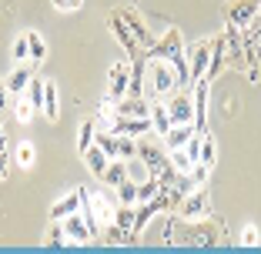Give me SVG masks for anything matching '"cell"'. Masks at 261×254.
<instances>
[{"label": "cell", "mask_w": 261, "mask_h": 254, "mask_svg": "<svg viewBox=\"0 0 261 254\" xmlns=\"http://www.w3.org/2000/svg\"><path fill=\"white\" fill-rule=\"evenodd\" d=\"M23 97L34 104V110L44 107V80H40V77H31V84L23 87Z\"/></svg>", "instance_id": "cell-25"}, {"label": "cell", "mask_w": 261, "mask_h": 254, "mask_svg": "<svg viewBox=\"0 0 261 254\" xmlns=\"http://www.w3.org/2000/svg\"><path fill=\"white\" fill-rule=\"evenodd\" d=\"M81 157H84V164L91 167V174H94V177H100V174H104V167H108V161H111V157L104 154V151H100L97 144H91V147H87V151H84Z\"/></svg>", "instance_id": "cell-19"}, {"label": "cell", "mask_w": 261, "mask_h": 254, "mask_svg": "<svg viewBox=\"0 0 261 254\" xmlns=\"http://www.w3.org/2000/svg\"><path fill=\"white\" fill-rule=\"evenodd\" d=\"M138 157L147 164V171H151L154 177L164 171V164H168V157H164V151L158 144H147V140H138Z\"/></svg>", "instance_id": "cell-8"}, {"label": "cell", "mask_w": 261, "mask_h": 254, "mask_svg": "<svg viewBox=\"0 0 261 254\" xmlns=\"http://www.w3.org/2000/svg\"><path fill=\"white\" fill-rule=\"evenodd\" d=\"M27 44H31V61L34 64H40L47 57V44H44V37H40L37 31H27Z\"/></svg>", "instance_id": "cell-28"}, {"label": "cell", "mask_w": 261, "mask_h": 254, "mask_svg": "<svg viewBox=\"0 0 261 254\" xmlns=\"http://www.w3.org/2000/svg\"><path fill=\"white\" fill-rule=\"evenodd\" d=\"M127 80H130V67L127 64H114L111 67V80H108V97L111 100L127 97Z\"/></svg>", "instance_id": "cell-9"}, {"label": "cell", "mask_w": 261, "mask_h": 254, "mask_svg": "<svg viewBox=\"0 0 261 254\" xmlns=\"http://www.w3.org/2000/svg\"><path fill=\"white\" fill-rule=\"evenodd\" d=\"M164 107H168L171 124H194V100H191V94L174 91L168 100H164Z\"/></svg>", "instance_id": "cell-3"}, {"label": "cell", "mask_w": 261, "mask_h": 254, "mask_svg": "<svg viewBox=\"0 0 261 254\" xmlns=\"http://www.w3.org/2000/svg\"><path fill=\"white\" fill-rule=\"evenodd\" d=\"M147 121H151V127L161 134V137L171 131V127H174V124H171V117H168V107H164V100H154V104H151V110H147Z\"/></svg>", "instance_id": "cell-18"}, {"label": "cell", "mask_w": 261, "mask_h": 254, "mask_svg": "<svg viewBox=\"0 0 261 254\" xmlns=\"http://www.w3.org/2000/svg\"><path fill=\"white\" fill-rule=\"evenodd\" d=\"M10 57H14L17 64H20V61H31V44H27V34H17L14 47H10Z\"/></svg>", "instance_id": "cell-30"}, {"label": "cell", "mask_w": 261, "mask_h": 254, "mask_svg": "<svg viewBox=\"0 0 261 254\" xmlns=\"http://www.w3.org/2000/svg\"><path fill=\"white\" fill-rule=\"evenodd\" d=\"M94 137H97V121H94V117H87V121L77 127V151L84 154L87 147L94 144Z\"/></svg>", "instance_id": "cell-20"}, {"label": "cell", "mask_w": 261, "mask_h": 254, "mask_svg": "<svg viewBox=\"0 0 261 254\" xmlns=\"http://www.w3.org/2000/svg\"><path fill=\"white\" fill-rule=\"evenodd\" d=\"M100 181H104V184L114 191L121 181H127V161H124V157H111L108 167H104V174H100Z\"/></svg>", "instance_id": "cell-17"}, {"label": "cell", "mask_w": 261, "mask_h": 254, "mask_svg": "<svg viewBox=\"0 0 261 254\" xmlns=\"http://www.w3.org/2000/svg\"><path fill=\"white\" fill-rule=\"evenodd\" d=\"M7 177V151H0V181Z\"/></svg>", "instance_id": "cell-35"}, {"label": "cell", "mask_w": 261, "mask_h": 254, "mask_svg": "<svg viewBox=\"0 0 261 254\" xmlns=\"http://www.w3.org/2000/svg\"><path fill=\"white\" fill-rule=\"evenodd\" d=\"M50 4H54L57 10H77L81 4H84V0H50Z\"/></svg>", "instance_id": "cell-34"}, {"label": "cell", "mask_w": 261, "mask_h": 254, "mask_svg": "<svg viewBox=\"0 0 261 254\" xmlns=\"http://www.w3.org/2000/svg\"><path fill=\"white\" fill-rule=\"evenodd\" d=\"M147 84H144V97H154V100H164L171 97V94L177 91V74L174 67H171L168 61H161V57H147Z\"/></svg>", "instance_id": "cell-1"}, {"label": "cell", "mask_w": 261, "mask_h": 254, "mask_svg": "<svg viewBox=\"0 0 261 254\" xmlns=\"http://www.w3.org/2000/svg\"><path fill=\"white\" fill-rule=\"evenodd\" d=\"M194 127H198V131H204V121H207V84H211V80H194Z\"/></svg>", "instance_id": "cell-13"}, {"label": "cell", "mask_w": 261, "mask_h": 254, "mask_svg": "<svg viewBox=\"0 0 261 254\" xmlns=\"http://www.w3.org/2000/svg\"><path fill=\"white\" fill-rule=\"evenodd\" d=\"M0 151H7V131L0 127Z\"/></svg>", "instance_id": "cell-36"}, {"label": "cell", "mask_w": 261, "mask_h": 254, "mask_svg": "<svg viewBox=\"0 0 261 254\" xmlns=\"http://www.w3.org/2000/svg\"><path fill=\"white\" fill-rule=\"evenodd\" d=\"M31 117H34V104H31V100H27V97L20 94V100H17V121H20V124H27Z\"/></svg>", "instance_id": "cell-33"}, {"label": "cell", "mask_w": 261, "mask_h": 254, "mask_svg": "<svg viewBox=\"0 0 261 254\" xmlns=\"http://www.w3.org/2000/svg\"><path fill=\"white\" fill-rule=\"evenodd\" d=\"M84 187H74L70 194H64L61 201H57L54 208H50V221H61V217H67V214H74V211H81V201H84Z\"/></svg>", "instance_id": "cell-10"}, {"label": "cell", "mask_w": 261, "mask_h": 254, "mask_svg": "<svg viewBox=\"0 0 261 254\" xmlns=\"http://www.w3.org/2000/svg\"><path fill=\"white\" fill-rule=\"evenodd\" d=\"M121 17H124V23H127V27H130V34H134V40H138V44H141V50H144V54H147V50H151V47H154V40H158V37H154V34L147 31L144 23H141V17L134 14V10H130V7H124V10H121Z\"/></svg>", "instance_id": "cell-7"}, {"label": "cell", "mask_w": 261, "mask_h": 254, "mask_svg": "<svg viewBox=\"0 0 261 254\" xmlns=\"http://www.w3.org/2000/svg\"><path fill=\"white\" fill-rule=\"evenodd\" d=\"M44 114L50 121H57V84L54 80H44Z\"/></svg>", "instance_id": "cell-22"}, {"label": "cell", "mask_w": 261, "mask_h": 254, "mask_svg": "<svg viewBox=\"0 0 261 254\" xmlns=\"http://www.w3.org/2000/svg\"><path fill=\"white\" fill-rule=\"evenodd\" d=\"M108 27H111V31L117 34V40H121V47L127 50L130 57H138V54H141V44L134 40V34H130V27L124 23V17H121V14H114V17H111V20H108Z\"/></svg>", "instance_id": "cell-11"}, {"label": "cell", "mask_w": 261, "mask_h": 254, "mask_svg": "<svg viewBox=\"0 0 261 254\" xmlns=\"http://www.w3.org/2000/svg\"><path fill=\"white\" fill-rule=\"evenodd\" d=\"M61 224H64V234H67V244H91V241H94L91 238V228H87V221H84L81 211L61 217Z\"/></svg>", "instance_id": "cell-6"}, {"label": "cell", "mask_w": 261, "mask_h": 254, "mask_svg": "<svg viewBox=\"0 0 261 254\" xmlns=\"http://www.w3.org/2000/svg\"><path fill=\"white\" fill-rule=\"evenodd\" d=\"M258 14V0H228V23L238 27V31H248Z\"/></svg>", "instance_id": "cell-5"}, {"label": "cell", "mask_w": 261, "mask_h": 254, "mask_svg": "<svg viewBox=\"0 0 261 254\" xmlns=\"http://www.w3.org/2000/svg\"><path fill=\"white\" fill-rule=\"evenodd\" d=\"M34 161H37V151H34V144H31V140H20V144H17V164H20L23 171H31Z\"/></svg>", "instance_id": "cell-27"}, {"label": "cell", "mask_w": 261, "mask_h": 254, "mask_svg": "<svg viewBox=\"0 0 261 254\" xmlns=\"http://www.w3.org/2000/svg\"><path fill=\"white\" fill-rule=\"evenodd\" d=\"M44 244H47V247H70V244H67V234H64V224H61V221H54L50 228H47V234H44Z\"/></svg>", "instance_id": "cell-23"}, {"label": "cell", "mask_w": 261, "mask_h": 254, "mask_svg": "<svg viewBox=\"0 0 261 254\" xmlns=\"http://www.w3.org/2000/svg\"><path fill=\"white\" fill-rule=\"evenodd\" d=\"M185 57L191 61L188 70H191V84H194V80H201L207 74V64H211V40H198V44L185 47Z\"/></svg>", "instance_id": "cell-4"}, {"label": "cell", "mask_w": 261, "mask_h": 254, "mask_svg": "<svg viewBox=\"0 0 261 254\" xmlns=\"http://www.w3.org/2000/svg\"><path fill=\"white\" fill-rule=\"evenodd\" d=\"M114 194H117V204H138V184H134L130 177L114 187Z\"/></svg>", "instance_id": "cell-24"}, {"label": "cell", "mask_w": 261, "mask_h": 254, "mask_svg": "<svg viewBox=\"0 0 261 254\" xmlns=\"http://www.w3.org/2000/svg\"><path fill=\"white\" fill-rule=\"evenodd\" d=\"M194 134H198V127H194V124H174V127L164 134V147H168V151H174V147H185L188 140L194 137Z\"/></svg>", "instance_id": "cell-15"}, {"label": "cell", "mask_w": 261, "mask_h": 254, "mask_svg": "<svg viewBox=\"0 0 261 254\" xmlns=\"http://www.w3.org/2000/svg\"><path fill=\"white\" fill-rule=\"evenodd\" d=\"M224 47H228V40H224V37L211 40V64H207V74H204V80H215L218 74L224 70V64H228V57H224Z\"/></svg>", "instance_id": "cell-16"}, {"label": "cell", "mask_w": 261, "mask_h": 254, "mask_svg": "<svg viewBox=\"0 0 261 254\" xmlns=\"http://www.w3.org/2000/svg\"><path fill=\"white\" fill-rule=\"evenodd\" d=\"M127 177L134 181V184H141V181H147V177H154V174L147 171V164L141 161V157H130L127 161Z\"/></svg>", "instance_id": "cell-29"}, {"label": "cell", "mask_w": 261, "mask_h": 254, "mask_svg": "<svg viewBox=\"0 0 261 254\" xmlns=\"http://www.w3.org/2000/svg\"><path fill=\"white\" fill-rule=\"evenodd\" d=\"M181 217L185 221H204V217H211V194L204 191V187H194L191 194H185L181 197Z\"/></svg>", "instance_id": "cell-2"}, {"label": "cell", "mask_w": 261, "mask_h": 254, "mask_svg": "<svg viewBox=\"0 0 261 254\" xmlns=\"http://www.w3.org/2000/svg\"><path fill=\"white\" fill-rule=\"evenodd\" d=\"M188 177H191V184H194V187H204V184H207V177H211V167H207V164H201V161H194L191 171H188Z\"/></svg>", "instance_id": "cell-31"}, {"label": "cell", "mask_w": 261, "mask_h": 254, "mask_svg": "<svg viewBox=\"0 0 261 254\" xmlns=\"http://www.w3.org/2000/svg\"><path fill=\"white\" fill-rule=\"evenodd\" d=\"M241 244H245V247H258L261 244V234H258L254 224H245V231H241Z\"/></svg>", "instance_id": "cell-32"}, {"label": "cell", "mask_w": 261, "mask_h": 254, "mask_svg": "<svg viewBox=\"0 0 261 254\" xmlns=\"http://www.w3.org/2000/svg\"><path fill=\"white\" fill-rule=\"evenodd\" d=\"M198 161L207 164V167L218 161V147H215V137H211V134H201V154H198Z\"/></svg>", "instance_id": "cell-26"}, {"label": "cell", "mask_w": 261, "mask_h": 254, "mask_svg": "<svg viewBox=\"0 0 261 254\" xmlns=\"http://www.w3.org/2000/svg\"><path fill=\"white\" fill-rule=\"evenodd\" d=\"M114 224H117V228H124V231L134 238V204H117V211H114Z\"/></svg>", "instance_id": "cell-21"}, {"label": "cell", "mask_w": 261, "mask_h": 254, "mask_svg": "<svg viewBox=\"0 0 261 254\" xmlns=\"http://www.w3.org/2000/svg\"><path fill=\"white\" fill-rule=\"evenodd\" d=\"M34 67H37L34 61H20V64H17L14 74L7 77V91L10 94H23V87L31 84V77H34Z\"/></svg>", "instance_id": "cell-12"}, {"label": "cell", "mask_w": 261, "mask_h": 254, "mask_svg": "<svg viewBox=\"0 0 261 254\" xmlns=\"http://www.w3.org/2000/svg\"><path fill=\"white\" fill-rule=\"evenodd\" d=\"M114 107H117V117H147L151 104H147V97H121L114 100Z\"/></svg>", "instance_id": "cell-14"}]
</instances>
